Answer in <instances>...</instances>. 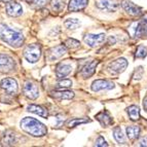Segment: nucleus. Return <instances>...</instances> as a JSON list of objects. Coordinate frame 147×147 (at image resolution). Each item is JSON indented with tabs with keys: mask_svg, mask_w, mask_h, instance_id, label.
<instances>
[{
	"mask_svg": "<svg viewBox=\"0 0 147 147\" xmlns=\"http://www.w3.org/2000/svg\"><path fill=\"white\" fill-rule=\"evenodd\" d=\"M0 39L10 47L18 49L24 43V35L21 32L8 27L7 25L0 24Z\"/></svg>",
	"mask_w": 147,
	"mask_h": 147,
	"instance_id": "nucleus-1",
	"label": "nucleus"
},
{
	"mask_svg": "<svg viewBox=\"0 0 147 147\" xmlns=\"http://www.w3.org/2000/svg\"><path fill=\"white\" fill-rule=\"evenodd\" d=\"M20 127L23 131L33 137H43L47 133V127L33 117L23 118L20 123Z\"/></svg>",
	"mask_w": 147,
	"mask_h": 147,
	"instance_id": "nucleus-2",
	"label": "nucleus"
},
{
	"mask_svg": "<svg viewBox=\"0 0 147 147\" xmlns=\"http://www.w3.org/2000/svg\"><path fill=\"white\" fill-rule=\"evenodd\" d=\"M40 56H41V47H40V44H29V45L26 47V49L24 51V58L31 64H34L39 61Z\"/></svg>",
	"mask_w": 147,
	"mask_h": 147,
	"instance_id": "nucleus-3",
	"label": "nucleus"
},
{
	"mask_svg": "<svg viewBox=\"0 0 147 147\" xmlns=\"http://www.w3.org/2000/svg\"><path fill=\"white\" fill-rule=\"evenodd\" d=\"M16 62L8 55H0V72L1 73H9L15 71Z\"/></svg>",
	"mask_w": 147,
	"mask_h": 147,
	"instance_id": "nucleus-4",
	"label": "nucleus"
},
{
	"mask_svg": "<svg viewBox=\"0 0 147 147\" xmlns=\"http://www.w3.org/2000/svg\"><path fill=\"white\" fill-rule=\"evenodd\" d=\"M23 93L28 99L35 100L39 96V90H38V86H37V84H35L34 81L27 80L25 82L24 88H23Z\"/></svg>",
	"mask_w": 147,
	"mask_h": 147,
	"instance_id": "nucleus-5",
	"label": "nucleus"
},
{
	"mask_svg": "<svg viewBox=\"0 0 147 147\" xmlns=\"http://www.w3.org/2000/svg\"><path fill=\"white\" fill-rule=\"evenodd\" d=\"M0 88H2L5 93L9 94V95H16L18 93V90H19L17 80L15 78H11V77L3 78L0 82Z\"/></svg>",
	"mask_w": 147,
	"mask_h": 147,
	"instance_id": "nucleus-6",
	"label": "nucleus"
},
{
	"mask_svg": "<svg viewBox=\"0 0 147 147\" xmlns=\"http://www.w3.org/2000/svg\"><path fill=\"white\" fill-rule=\"evenodd\" d=\"M121 3L119 0H98L96 5L99 9L106 10L108 12H114L118 9Z\"/></svg>",
	"mask_w": 147,
	"mask_h": 147,
	"instance_id": "nucleus-7",
	"label": "nucleus"
},
{
	"mask_svg": "<svg viewBox=\"0 0 147 147\" xmlns=\"http://www.w3.org/2000/svg\"><path fill=\"white\" fill-rule=\"evenodd\" d=\"M67 53V47L65 44H61V45H57L55 47L49 49L45 54V59L47 61H55V60L59 59L61 57Z\"/></svg>",
	"mask_w": 147,
	"mask_h": 147,
	"instance_id": "nucleus-8",
	"label": "nucleus"
},
{
	"mask_svg": "<svg viewBox=\"0 0 147 147\" xmlns=\"http://www.w3.org/2000/svg\"><path fill=\"white\" fill-rule=\"evenodd\" d=\"M127 60L125 58H119V59H116L111 62V63H109L108 70L112 74H119V73H123L125 69H127Z\"/></svg>",
	"mask_w": 147,
	"mask_h": 147,
	"instance_id": "nucleus-9",
	"label": "nucleus"
},
{
	"mask_svg": "<svg viewBox=\"0 0 147 147\" xmlns=\"http://www.w3.org/2000/svg\"><path fill=\"white\" fill-rule=\"evenodd\" d=\"M106 40V35L104 33L100 34H86L84 36V42L88 44V47H96L103 44Z\"/></svg>",
	"mask_w": 147,
	"mask_h": 147,
	"instance_id": "nucleus-10",
	"label": "nucleus"
},
{
	"mask_svg": "<svg viewBox=\"0 0 147 147\" xmlns=\"http://www.w3.org/2000/svg\"><path fill=\"white\" fill-rule=\"evenodd\" d=\"M121 7L123 8V10L127 13L133 16V17H137V16H140L142 13V8L134 4L130 0H123L121 1Z\"/></svg>",
	"mask_w": 147,
	"mask_h": 147,
	"instance_id": "nucleus-11",
	"label": "nucleus"
},
{
	"mask_svg": "<svg viewBox=\"0 0 147 147\" xmlns=\"http://www.w3.org/2000/svg\"><path fill=\"white\" fill-rule=\"evenodd\" d=\"M114 84L106 79H97L92 84V91L94 92H100V91H108L114 88Z\"/></svg>",
	"mask_w": 147,
	"mask_h": 147,
	"instance_id": "nucleus-12",
	"label": "nucleus"
},
{
	"mask_svg": "<svg viewBox=\"0 0 147 147\" xmlns=\"http://www.w3.org/2000/svg\"><path fill=\"white\" fill-rule=\"evenodd\" d=\"M6 13L9 17H20L23 13V7L20 3L18 2H11L10 1L6 5Z\"/></svg>",
	"mask_w": 147,
	"mask_h": 147,
	"instance_id": "nucleus-13",
	"label": "nucleus"
},
{
	"mask_svg": "<svg viewBox=\"0 0 147 147\" xmlns=\"http://www.w3.org/2000/svg\"><path fill=\"white\" fill-rule=\"evenodd\" d=\"M98 64H99V61L95 60V61H92L91 63H88V65H86V66L82 68V70L80 71L81 76L86 79L90 78L91 76H93L94 73L96 72V68L98 66Z\"/></svg>",
	"mask_w": 147,
	"mask_h": 147,
	"instance_id": "nucleus-14",
	"label": "nucleus"
},
{
	"mask_svg": "<svg viewBox=\"0 0 147 147\" xmlns=\"http://www.w3.org/2000/svg\"><path fill=\"white\" fill-rule=\"evenodd\" d=\"M16 142H17L16 134L12 131L7 130L3 133L2 137H1V144H2V146H12V145H15Z\"/></svg>",
	"mask_w": 147,
	"mask_h": 147,
	"instance_id": "nucleus-15",
	"label": "nucleus"
},
{
	"mask_svg": "<svg viewBox=\"0 0 147 147\" xmlns=\"http://www.w3.org/2000/svg\"><path fill=\"white\" fill-rule=\"evenodd\" d=\"M88 0H70L68 4L69 11H79L88 6Z\"/></svg>",
	"mask_w": 147,
	"mask_h": 147,
	"instance_id": "nucleus-16",
	"label": "nucleus"
},
{
	"mask_svg": "<svg viewBox=\"0 0 147 147\" xmlns=\"http://www.w3.org/2000/svg\"><path fill=\"white\" fill-rule=\"evenodd\" d=\"M96 119L98 120L99 123H101V125H103V127H109V125H111L113 123L112 117L110 116L109 112L106 110L99 112L98 114L96 115Z\"/></svg>",
	"mask_w": 147,
	"mask_h": 147,
	"instance_id": "nucleus-17",
	"label": "nucleus"
},
{
	"mask_svg": "<svg viewBox=\"0 0 147 147\" xmlns=\"http://www.w3.org/2000/svg\"><path fill=\"white\" fill-rule=\"evenodd\" d=\"M72 67L69 64H59L56 68V75L58 78H63L71 73Z\"/></svg>",
	"mask_w": 147,
	"mask_h": 147,
	"instance_id": "nucleus-18",
	"label": "nucleus"
},
{
	"mask_svg": "<svg viewBox=\"0 0 147 147\" xmlns=\"http://www.w3.org/2000/svg\"><path fill=\"white\" fill-rule=\"evenodd\" d=\"M51 96L57 100H70L74 97V93L71 91H54Z\"/></svg>",
	"mask_w": 147,
	"mask_h": 147,
	"instance_id": "nucleus-19",
	"label": "nucleus"
},
{
	"mask_svg": "<svg viewBox=\"0 0 147 147\" xmlns=\"http://www.w3.org/2000/svg\"><path fill=\"white\" fill-rule=\"evenodd\" d=\"M27 111L34 113V114H37V115H39V116H42V117H47V115H49L47 111L45 110L43 107H41V106H39V105H35V104H30V105H28Z\"/></svg>",
	"mask_w": 147,
	"mask_h": 147,
	"instance_id": "nucleus-20",
	"label": "nucleus"
},
{
	"mask_svg": "<svg viewBox=\"0 0 147 147\" xmlns=\"http://www.w3.org/2000/svg\"><path fill=\"white\" fill-rule=\"evenodd\" d=\"M135 36L136 37H144L147 36V20L140 21L137 24V27L135 29Z\"/></svg>",
	"mask_w": 147,
	"mask_h": 147,
	"instance_id": "nucleus-21",
	"label": "nucleus"
},
{
	"mask_svg": "<svg viewBox=\"0 0 147 147\" xmlns=\"http://www.w3.org/2000/svg\"><path fill=\"white\" fill-rule=\"evenodd\" d=\"M125 132H127V138L130 140H132V141H134V140L139 138L141 130H140V127H137V125H130V127H127L125 129Z\"/></svg>",
	"mask_w": 147,
	"mask_h": 147,
	"instance_id": "nucleus-22",
	"label": "nucleus"
},
{
	"mask_svg": "<svg viewBox=\"0 0 147 147\" xmlns=\"http://www.w3.org/2000/svg\"><path fill=\"white\" fill-rule=\"evenodd\" d=\"M127 112L129 114V117H130L131 120L133 121H137L140 118V109L138 106L136 105H131L127 107Z\"/></svg>",
	"mask_w": 147,
	"mask_h": 147,
	"instance_id": "nucleus-23",
	"label": "nucleus"
},
{
	"mask_svg": "<svg viewBox=\"0 0 147 147\" xmlns=\"http://www.w3.org/2000/svg\"><path fill=\"white\" fill-rule=\"evenodd\" d=\"M113 137H114L116 142L119 143V144H125L127 142L125 134H123V130L119 127H114V130H113Z\"/></svg>",
	"mask_w": 147,
	"mask_h": 147,
	"instance_id": "nucleus-24",
	"label": "nucleus"
},
{
	"mask_svg": "<svg viewBox=\"0 0 147 147\" xmlns=\"http://www.w3.org/2000/svg\"><path fill=\"white\" fill-rule=\"evenodd\" d=\"M65 27L69 30H75L80 26V22L77 19H67L64 23Z\"/></svg>",
	"mask_w": 147,
	"mask_h": 147,
	"instance_id": "nucleus-25",
	"label": "nucleus"
},
{
	"mask_svg": "<svg viewBox=\"0 0 147 147\" xmlns=\"http://www.w3.org/2000/svg\"><path fill=\"white\" fill-rule=\"evenodd\" d=\"M91 120L88 119V118H72L69 121H67V125L69 127H75L78 125H82V123H90Z\"/></svg>",
	"mask_w": 147,
	"mask_h": 147,
	"instance_id": "nucleus-26",
	"label": "nucleus"
},
{
	"mask_svg": "<svg viewBox=\"0 0 147 147\" xmlns=\"http://www.w3.org/2000/svg\"><path fill=\"white\" fill-rule=\"evenodd\" d=\"M51 6L55 11H61L65 6V1L64 0H52Z\"/></svg>",
	"mask_w": 147,
	"mask_h": 147,
	"instance_id": "nucleus-27",
	"label": "nucleus"
},
{
	"mask_svg": "<svg viewBox=\"0 0 147 147\" xmlns=\"http://www.w3.org/2000/svg\"><path fill=\"white\" fill-rule=\"evenodd\" d=\"M64 44L67 47V49H78V47H80V42H79L78 40L73 39V38H69V39H67Z\"/></svg>",
	"mask_w": 147,
	"mask_h": 147,
	"instance_id": "nucleus-28",
	"label": "nucleus"
},
{
	"mask_svg": "<svg viewBox=\"0 0 147 147\" xmlns=\"http://www.w3.org/2000/svg\"><path fill=\"white\" fill-rule=\"evenodd\" d=\"M147 56V49L145 47H142V45H140L138 47L137 49V52H136L135 57L136 58H140V59H145Z\"/></svg>",
	"mask_w": 147,
	"mask_h": 147,
	"instance_id": "nucleus-29",
	"label": "nucleus"
},
{
	"mask_svg": "<svg viewBox=\"0 0 147 147\" xmlns=\"http://www.w3.org/2000/svg\"><path fill=\"white\" fill-rule=\"evenodd\" d=\"M143 73H144V69L142 66H139L138 68H136L135 72L133 74V79L134 80H140L143 77Z\"/></svg>",
	"mask_w": 147,
	"mask_h": 147,
	"instance_id": "nucleus-30",
	"label": "nucleus"
},
{
	"mask_svg": "<svg viewBox=\"0 0 147 147\" xmlns=\"http://www.w3.org/2000/svg\"><path fill=\"white\" fill-rule=\"evenodd\" d=\"M72 86V81L70 79H63L61 78V80L57 84V86L60 88H68Z\"/></svg>",
	"mask_w": 147,
	"mask_h": 147,
	"instance_id": "nucleus-31",
	"label": "nucleus"
},
{
	"mask_svg": "<svg viewBox=\"0 0 147 147\" xmlns=\"http://www.w3.org/2000/svg\"><path fill=\"white\" fill-rule=\"evenodd\" d=\"M95 146L97 147H104V146H108L107 142H106V140L104 139L102 136H99L98 138H97V140H96V142H95Z\"/></svg>",
	"mask_w": 147,
	"mask_h": 147,
	"instance_id": "nucleus-32",
	"label": "nucleus"
},
{
	"mask_svg": "<svg viewBox=\"0 0 147 147\" xmlns=\"http://www.w3.org/2000/svg\"><path fill=\"white\" fill-rule=\"evenodd\" d=\"M139 145H140V146H145V147H147V136H145V137H143L142 139L140 140Z\"/></svg>",
	"mask_w": 147,
	"mask_h": 147,
	"instance_id": "nucleus-33",
	"label": "nucleus"
},
{
	"mask_svg": "<svg viewBox=\"0 0 147 147\" xmlns=\"http://www.w3.org/2000/svg\"><path fill=\"white\" fill-rule=\"evenodd\" d=\"M116 42V39L114 38V37H112V36H110V38H109V43L111 44V45H113V44L115 43Z\"/></svg>",
	"mask_w": 147,
	"mask_h": 147,
	"instance_id": "nucleus-34",
	"label": "nucleus"
},
{
	"mask_svg": "<svg viewBox=\"0 0 147 147\" xmlns=\"http://www.w3.org/2000/svg\"><path fill=\"white\" fill-rule=\"evenodd\" d=\"M143 106H144V109L147 111V99L144 101V103H143Z\"/></svg>",
	"mask_w": 147,
	"mask_h": 147,
	"instance_id": "nucleus-35",
	"label": "nucleus"
},
{
	"mask_svg": "<svg viewBox=\"0 0 147 147\" xmlns=\"http://www.w3.org/2000/svg\"><path fill=\"white\" fill-rule=\"evenodd\" d=\"M11 0H0V2H2V3H7V2H10Z\"/></svg>",
	"mask_w": 147,
	"mask_h": 147,
	"instance_id": "nucleus-36",
	"label": "nucleus"
},
{
	"mask_svg": "<svg viewBox=\"0 0 147 147\" xmlns=\"http://www.w3.org/2000/svg\"><path fill=\"white\" fill-rule=\"evenodd\" d=\"M24 1H26V2H28V3H33V4H34L35 0H24Z\"/></svg>",
	"mask_w": 147,
	"mask_h": 147,
	"instance_id": "nucleus-37",
	"label": "nucleus"
}]
</instances>
